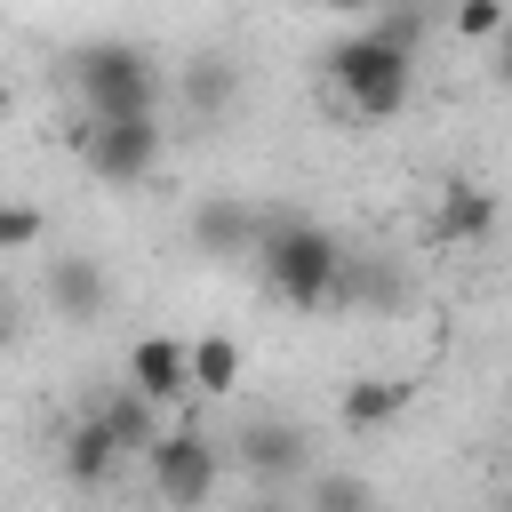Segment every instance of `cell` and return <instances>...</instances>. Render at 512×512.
I'll list each match as a JSON object with an SVG mask.
<instances>
[{
    "label": "cell",
    "instance_id": "obj_1",
    "mask_svg": "<svg viewBox=\"0 0 512 512\" xmlns=\"http://www.w3.org/2000/svg\"><path fill=\"white\" fill-rule=\"evenodd\" d=\"M416 40H424V24H416V8H400V0H392L368 32L336 40V48L320 56V72H328V88L344 96V112L392 120V112L408 104V88H416Z\"/></svg>",
    "mask_w": 512,
    "mask_h": 512
},
{
    "label": "cell",
    "instance_id": "obj_2",
    "mask_svg": "<svg viewBox=\"0 0 512 512\" xmlns=\"http://www.w3.org/2000/svg\"><path fill=\"white\" fill-rule=\"evenodd\" d=\"M344 264H352L344 240L320 232V224H304V216L264 224V240H256V272H264V288H272L280 304H296V312L336 304V296H344Z\"/></svg>",
    "mask_w": 512,
    "mask_h": 512
},
{
    "label": "cell",
    "instance_id": "obj_3",
    "mask_svg": "<svg viewBox=\"0 0 512 512\" xmlns=\"http://www.w3.org/2000/svg\"><path fill=\"white\" fill-rule=\"evenodd\" d=\"M72 88L88 104V120H152L160 112V72L144 48L128 40H88L72 48Z\"/></svg>",
    "mask_w": 512,
    "mask_h": 512
},
{
    "label": "cell",
    "instance_id": "obj_4",
    "mask_svg": "<svg viewBox=\"0 0 512 512\" xmlns=\"http://www.w3.org/2000/svg\"><path fill=\"white\" fill-rule=\"evenodd\" d=\"M144 472H152V496H160L168 512H208V496H216V480H224V448H216L200 424H184V432H160V440H152Z\"/></svg>",
    "mask_w": 512,
    "mask_h": 512
},
{
    "label": "cell",
    "instance_id": "obj_5",
    "mask_svg": "<svg viewBox=\"0 0 512 512\" xmlns=\"http://www.w3.org/2000/svg\"><path fill=\"white\" fill-rule=\"evenodd\" d=\"M72 152L96 184H144L160 168V112L152 120H80Z\"/></svg>",
    "mask_w": 512,
    "mask_h": 512
},
{
    "label": "cell",
    "instance_id": "obj_6",
    "mask_svg": "<svg viewBox=\"0 0 512 512\" xmlns=\"http://www.w3.org/2000/svg\"><path fill=\"white\" fill-rule=\"evenodd\" d=\"M192 256H208V264H240V256H256V240H264V216L240 200V192H208V200H192Z\"/></svg>",
    "mask_w": 512,
    "mask_h": 512
},
{
    "label": "cell",
    "instance_id": "obj_7",
    "mask_svg": "<svg viewBox=\"0 0 512 512\" xmlns=\"http://www.w3.org/2000/svg\"><path fill=\"white\" fill-rule=\"evenodd\" d=\"M240 464H248V480H264V488H280V480H312V472H320L304 424H288V416H256V424L240 432Z\"/></svg>",
    "mask_w": 512,
    "mask_h": 512
},
{
    "label": "cell",
    "instance_id": "obj_8",
    "mask_svg": "<svg viewBox=\"0 0 512 512\" xmlns=\"http://www.w3.org/2000/svg\"><path fill=\"white\" fill-rule=\"evenodd\" d=\"M128 392L152 400V408L192 400V352H184V336H136L128 344Z\"/></svg>",
    "mask_w": 512,
    "mask_h": 512
},
{
    "label": "cell",
    "instance_id": "obj_9",
    "mask_svg": "<svg viewBox=\"0 0 512 512\" xmlns=\"http://www.w3.org/2000/svg\"><path fill=\"white\" fill-rule=\"evenodd\" d=\"M48 304H56L72 328L104 320V304H112V280H104V264H96V256H80V248L48 256Z\"/></svg>",
    "mask_w": 512,
    "mask_h": 512
},
{
    "label": "cell",
    "instance_id": "obj_10",
    "mask_svg": "<svg viewBox=\"0 0 512 512\" xmlns=\"http://www.w3.org/2000/svg\"><path fill=\"white\" fill-rule=\"evenodd\" d=\"M496 232V192L488 184H440V208H432V240L440 248H472Z\"/></svg>",
    "mask_w": 512,
    "mask_h": 512
},
{
    "label": "cell",
    "instance_id": "obj_11",
    "mask_svg": "<svg viewBox=\"0 0 512 512\" xmlns=\"http://www.w3.org/2000/svg\"><path fill=\"white\" fill-rule=\"evenodd\" d=\"M408 400H416V384H408V376H352V384L336 392V416H344L352 432H384Z\"/></svg>",
    "mask_w": 512,
    "mask_h": 512
},
{
    "label": "cell",
    "instance_id": "obj_12",
    "mask_svg": "<svg viewBox=\"0 0 512 512\" xmlns=\"http://www.w3.org/2000/svg\"><path fill=\"white\" fill-rule=\"evenodd\" d=\"M120 464H128V456H120V440H112L104 416H80V424L64 432V480H72V488H104Z\"/></svg>",
    "mask_w": 512,
    "mask_h": 512
},
{
    "label": "cell",
    "instance_id": "obj_13",
    "mask_svg": "<svg viewBox=\"0 0 512 512\" xmlns=\"http://www.w3.org/2000/svg\"><path fill=\"white\" fill-rule=\"evenodd\" d=\"M184 352H192V392H200V400H232V392H240V376H248L240 336H192Z\"/></svg>",
    "mask_w": 512,
    "mask_h": 512
},
{
    "label": "cell",
    "instance_id": "obj_14",
    "mask_svg": "<svg viewBox=\"0 0 512 512\" xmlns=\"http://www.w3.org/2000/svg\"><path fill=\"white\" fill-rule=\"evenodd\" d=\"M304 512H384V496H376V480H368V472L320 464V472L304 480Z\"/></svg>",
    "mask_w": 512,
    "mask_h": 512
},
{
    "label": "cell",
    "instance_id": "obj_15",
    "mask_svg": "<svg viewBox=\"0 0 512 512\" xmlns=\"http://www.w3.org/2000/svg\"><path fill=\"white\" fill-rule=\"evenodd\" d=\"M96 416L112 424V440H120V456H152V440H160V408H152V400H136V392L120 384V392H112V400H104Z\"/></svg>",
    "mask_w": 512,
    "mask_h": 512
},
{
    "label": "cell",
    "instance_id": "obj_16",
    "mask_svg": "<svg viewBox=\"0 0 512 512\" xmlns=\"http://www.w3.org/2000/svg\"><path fill=\"white\" fill-rule=\"evenodd\" d=\"M232 88H240L232 56H192V72H184V104H192L200 120H216V112L232 104Z\"/></svg>",
    "mask_w": 512,
    "mask_h": 512
},
{
    "label": "cell",
    "instance_id": "obj_17",
    "mask_svg": "<svg viewBox=\"0 0 512 512\" xmlns=\"http://www.w3.org/2000/svg\"><path fill=\"white\" fill-rule=\"evenodd\" d=\"M456 40H472V48H496L504 40V24H512V0H456Z\"/></svg>",
    "mask_w": 512,
    "mask_h": 512
},
{
    "label": "cell",
    "instance_id": "obj_18",
    "mask_svg": "<svg viewBox=\"0 0 512 512\" xmlns=\"http://www.w3.org/2000/svg\"><path fill=\"white\" fill-rule=\"evenodd\" d=\"M40 232H48V216H40L32 200H0V256H24V248H40Z\"/></svg>",
    "mask_w": 512,
    "mask_h": 512
},
{
    "label": "cell",
    "instance_id": "obj_19",
    "mask_svg": "<svg viewBox=\"0 0 512 512\" xmlns=\"http://www.w3.org/2000/svg\"><path fill=\"white\" fill-rule=\"evenodd\" d=\"M496 80L512 88V24H504V40H496Z\"/></svg>",
    "mask_w": 512,
    "mask_h": 512
},
{
    "label": "cell",
    "instance_id": "obj_20",
    "mask_svg": "<svg viewBox=\"0 0 512 512\" xmlns=\"http://www.w3.org/2000/svg\"><path fill=\"white\" fill-rule=\"evenodd\" d=\"M320 8H344V16H360V8H392V0H320Z\"/></svg>",
    "mask_w": 512,
    "mask_h": 512
},
{
    "label": "cell",
    "instance_id": "obj_21",
    "mask_svg": "<svg viewBox=\"0 0 512 512\" xmlns=\"http://www.w3.org/2000/svg\"><path fill=\"white\" fill-rule=\"evenodd\" d=\"M8 112H16V88H8V80H0V120H8Z\"/></svg>",
    "mask_w": 512,
    "mask_h": 512
},
{
    "label": "cell",
    "instance_id": "obj_22",
    "mask_svg": "<svg viewBox=\"0 0 512 512\" xmlns=\"http://www.w3.org/2000/svg\"><path fill=\"white\" fill-rule=\"evenodd\" d=\"M248 512H288V504H280V496H264V504H248Z\"/></svg>",
    "mask_w": 512,
    "mask_h": 512
}]
</instances>
